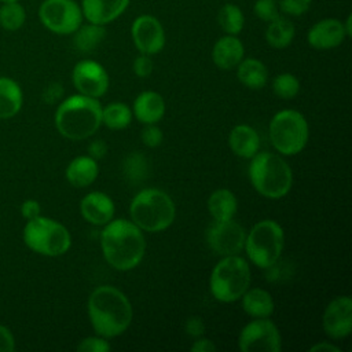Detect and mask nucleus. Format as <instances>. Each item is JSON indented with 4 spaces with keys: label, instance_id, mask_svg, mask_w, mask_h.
<instances>
[{
    "label": "nucleus",
    "instance_id": "obj_43",
    "mask_svg": "<svg viewBox=\"0 0 352 352\" xmlns=\"http://www.w3.org/2000/svg\"><path fill=\"white\" fill-rule=\"evenodd\" d=\"M107 153V144L102 139H96L89 143L88 146V155L94 160H102Z\"/></svg>",
    "mask_w": 352,
    "mask_h": 352
},
{
    "label": "nucleus",
    "instance_id": "obj_35",
    "mask_svg": "<svg viewBox=\"0 0 352 352\" xmlns=\"http://www.w3.org/2000/svg\"><path fill=\"white\" fill-rule=\"evenodd\" d=\"M110 349L111 345L109 344L107 338H103L98 334L82 338L77 345L78 352H107Z\"/></svg>",
    "mask_w": 352,
    "mask_h": 352
},
{
    "label": "nucleus",
    "instance_id": "obj_4",
    "mask_svg": "<svg viewBox=\"0 0 352 352\" xmlns=\"http://www.w3.org/2000/svg\"><path fill=\"white\" fill-rule=\"evenodd\" d=\"M249 179L260 195L268 199H279L290 191L293 172L279 154L258 151L250 158Z\"/></svg>",
    "mask_w": 352,
    "mask_h": 352
},
{
    "label": "nucleus",
    "instance_id": "obj_38",
    "mask_svg": "<svg viewBox=\"0 0 352 352\" xmlns=\"http://www.w3.org/2000/svg\"><path fill=\"white\" fill-rule=\"evenodd\" d=\"M133 73L140 77V78H146L153 73L154 69V63L151 59V55H146V54H140L135 58L133 65H132Z\"/></svg>",
    "mask_w": 352,
    "mask_h": 352
},
{
    "label": "nucleus",
    "instance_id": "obj_26",
    "mask_svg": "<svg viewBox=\"0 0 352 352\" xmlns=\"http://www.w3.org/2000/svg\"><path fill=\"white\" fill-rule=\"evenodd\" d=\"M22 89L10 77H0V118L14 117L22 107Z\"/></svg>",
    "mask_w": 352,
    "mask_h": 352
},
{
    "label": "nucleus",
    "instance_id": "obj_33",
    "mask_svg": "<svg viewBox=\"0 0 352 352\" xmlns=\"http://www.w3.org/2000/svg\"><path fill=\"white\" fill-rule=\"evenodd\" d=\"M272 91L280 99H293L300 92V81L292 73H280L272 81Z\"/></svg>",
    "mask_w": 352,
    "mask_h": 352
},
{
    "label": "nucleus",
    "instance_id": "obj_39",
    "mask_svg": "<svg viewBox=\"0 0 352 352\" xmlns=\"http://www.w3.org/2000/svg\"><path fill=\"white\" fill-rule=\"evenodd\" d=\"M184 330L190 337L198 338L205 334V323L199 316H191L186 320Z\"/></svg>",
    "mask_w": 352,
    "mask_h": 352
},
{
    "label": "nucleus",
    "instance_id": "obj_41",
    "mask_svg": "<svg viewBox=\"0 0 352 352\" xmlns=\"http://www.w3.org/2000/svg\"><path fill=\"white\" fill-rule=\"evenodd\" d=\"M40 210H41L40 204L34 199H26L21 205V213L26 220H32V219L40 216Z\"/></svg>",
    "mask_w": 352,
    "mask_h": 352
},
{
    "label": "nucleus",
    "instance_id": "obj_5",
    "mask_svg": "<svg viewBox=\"0 0 352 352\" xmlns=\"http://www.w3.org/2000/svg\"><path fill=\"white\" fill-rule=\"evenodd\" d=\"M131 221L146 232H160L172 226L176 217L173 199L160 188H143L129 205Z\"/></svg>",
    "mask_w": 352,
    "mask_h": 352
},
{
    "label": "nucleus",
    "instance_id": "obj_12",
    "mask_svg": "<svg viewBox=\"0 0 352 352\" xmlns=\"http://www.w3.org/2000/svg\"><path fill=\"white\" fill-rule=\"evenodd\" d=\"M206 243L209 249L217 256H232L242 252L246 239L245 228L235 221L213 220L206 230Z\"/></svg>",
    "mask_w": 352,
    "mask_h": 352
},
{
    "label": "nucleus",
    "instance_id": "obj_2",
    "mask_svg": "<svg viewBox=\"0 0 352 352\" xmlns=\"http://www.w3.org/2000/svg\"><path fill=\"white\" fill-rule=\"evenodd\" d=\"M104 260L118 271H129L140 264L146 252L143 231L131 220H110L100 234Z\"/></svg>",
    "mask_w": 352,
    "mask_h": 352
},
{
    "label": "nucleus",
    "instance_id": "obj_8",
    "mask_svg": "<svg viewBox=\"0 0 352 352\" xmlns=\"http://www.w3.org/2000/svg\"><path fill=\"white\" fill-rule=\"evenodd\" d=\"M268 133L274 148L279 154L296 155L301 153L308 143V121L300 111L285 109L271 118Z\"/></svg>",
    "mask_w": 352,
    "mask_h": 352
},
{
    "label": "nucleus",
    "instance_id": "obj_25",
    "mask_svg": "<svg viewBox=\"0 0 352 352\" xmlns=\"http://www.w3.org/2000/svg\"><path fill=\"white\" fill-rule=\"evenodd\" d=\"M238 209L235 194L228 188H217L208 198V210L213 220L234 219Z\"/></svg>",
    "mask_w": 352,
    "mask_h": 352
},
{
    "label": "nucleus",
    "instance_id": "obj_17",
    "mask_svg": "<svg viewBox=\"0 0 352 352\" xmlns=\"http://www.w3.org/2000/svg\"><path fill=\"white\" fill-rule=\"evenodd\" d=\"M131 0H81L82 16L92 23L107 25L120 18Z\"/></svg>",
    "mask_w": 352,
    "mask_h": 352
},
{
    "label": "nucleus",
    "instance_id": "obj_19",
    "mask_svg": "<svg viewBox=\"0 0 352 352\" xmlns=\"http://www.w3.org/2000/svg\"><path fill=\"white\" fill-rule=\"evenodd\" d=\"M243 58L245 47L243 43L238 38V36H221L212 48L213 63L221 70L235 69Z\"/></svg>",
    "mask_w": 352,
    "mask_h": 352
},
{
    "label": "nucleus",
    "instance_id": "obj_32",
    "mask_svg": "<svg viewBox=\"0 0 352 352\" xmlns=\"http://www.w3.org/2000/svg\"><path fill=\"white\" fill-rule=\"evenodd\" d=\"M122 173L131 183H140L147 177L148 164L142 153H131L122 161Z\"/></svg>",
    "mask_w": 352,
    "mask_h": 352
},
{
    "label": "nucleus",
    "instance_id": "obj_46",
    "mask_svg": "<svg viewBox=\"0 0 352 352\" xmlns=\"http://www.w3.org/2000/svg\"><path fill=\"white\" fill-rule=\"evenodd\" d=\"M344 28H345L346 36L351 37V36H352V15H348V16H346V21L344 22Z\"/></svg>",
    "mask_w": 352,
    "mask_h": 352
},
{
    "label": "nucleus",
    "instance_id": "obj_34",
    "mask_svg": "<svg viewBox=\"0 0 352 352\" xmlns=\"http://www.w3.org/2000/svg\"><path fill=\"white\" fill-rule=\"evenodd\" d=\"M253 11L260 21L268 23L280 15L279 0H256Z\"/></svg>",
    "mask_w": 352,
    "mask_h": 352
},
{
    "label": "nucleus",
    "instance_id": "obj_3",
    "mask_svg": "<svg viewBox=\"0 0 352 352\" xmlns=\"http://www.w3.org/2000/svg\"><path fill=\"white\" fill-rule=\"evenodd\" d=\"M102 125V104L98 99L81 94L60 102L55 111L58 132L70 140H84Z\"/></svg>",
    "mask_w": 352,
    "mask_h": 352
},
{
    "label": "nucleus",
    "instance_id": "obj_18",
    "mask_svg": "<svg viewBox=\"0 0 352 352\" xmlns=\"http://www.w3.org/2000/svg\"><path fill=\"white\" fill-rule=\"evenodd\" d=\"M80 212L85 221L94 226H106L114 217V202L107 194L92 191L81 199Z\"/></svg>",
    "mask_w": 352,
    "mask_h": 352
},
{
    "label": "nucleus",
    "instance_id": "obj_14",
    "mask_svg": "<svg viewBox=\"0 0 352 352\" xmlns=\"http://www.w3.org/2000/svg\"><path fill=\"white\" fill-rule=\"evenodd\" d=\"M131 36L140 54L155 55L165 47V30L158 18L150 14L136 16L131 25Z\"/></svg>",
    "mask_w": 352,
    "mask_h": 352
},
{
    "label": "nucleus",
    "instance_id": "obj_27",
    "mask_svg": "<svg viewBox=\"0 0 352 352\" xmlns=\"http://www.w3.org/2000/svg\"><path fill=\"white\" fill-rule=\"evenodd\" d=\"M296 28L294 23L286 16H276L265 29V40L270 47L275 50H283L289 47L294 38Z\"/></svg>",
    "mask_w": 352,
    "mask_h": 352
},
{
    "label": "nucleus",
    "instance_id": "obj_23",
    "mask_svg": "<svg viewBox=\"0 0 352 352\" xmlns=\"http://www.w3.org/2000/svg\"><path fill=\"white\" fill-rule=\"evenodd\" d=\"M239 300L243 311L252 318H270L275 311L272 296L261 287H249Z\"/></svg>",
    "mask_w": 352,
    "mask_h": 352
},
{
    "label": "nucleus",
    "instance_id": "obj_45",
    "mask_svg": "<svg viewBox=\"0 0 352 352\" xmlns=\"http://www.w3.org/2000/svg\"><path fill=\"white\" fill-rule=\"evenodd\" d=\"M311 352H340V346L334 345L333 342H329V341H320V342H316L314 344L311 348H309Z\"/></svg>",
    "mask_w": 352,
    "mask_h": 352
},
{
    "label": "nucleus",
    "instance_id": "obj_10",
    "mask_svg": "<svg viewBox=\"0 0 352 352\" xmlns=\"http://www.w3.org/2000/svg\"><path fill=\"white\" fill-rule=\"evenodd\" d=\"M37 15L47 30L59 36L73 34L84 19L81 6L76 0H43Z\"/></svg>",
    "mask_w": 352,
    "mask_h": 352
},
{
    "label": "nucleus",
    "instance_id": "obj_1",
    "mask_svg": "<svg viewBox=\"0 0 352 352\" xmlns=\"http://www.w3.org/2000/svg\"><path fill=\"white\" fill-rule=\"evenodd\" d=\"M88 316L98 336L114 338L131 326L133 309L131 301L120 289L102 285L94 289L88 298Z\"/></svg>",
    "mask_w": 352,
    "mask_h": 352
},
{
    "label": "nucleus",
    "instance_id": "obj_21",
    "mask_svg": "<svg viewBox=\"0 0 352 352\" xmlns=\"http://www.w3.org/2000/svg\"><path fill=\"white\" fill-rule=\"evenodd\" d=\"M228 146L235 155L250 160L258 153L260 136L250 125L239 124L231 129L228 135Z\"/></svg>",
    "mask_w": 352,
    "mask_h": 352
},
{
    "label": "nucleus",
    "instance_id": "obj_7",
    "mask_svg": "<svg viewBox=\"0 0 352 352\" xmlns=\"http://www.w3.org/2000/svg\"><path fill=\"white\" fill-rule=\"evenodd\" d=\"M285 248V232L275 220H261L246 234L245 252L258 268H268L279 261Z\"/></svg>",
    "mask_w": 352,
    "mask_h": 352
},
{
    "label": "nucleus",
    "instance_id": "obj_6",
    "mask_svg": "<svg viewBox=\"0 0 352 352\" xmlns=\"http://www.w3.org/2000/svg\"><path fill=\"white\" fill-rule=\"evenodd\" d=\"M252 274L248 261L239 254L224 256L214 265L209 289L212 296L220 302H234L250 287Z\"/></svg>",
    "mask_w": 352,
    "mask_h": 352
},
{
    "label": "nucleus",
    "instance_id": "obj_44",
    "mask_svg": "<svg viewBox=\"0 0 352 352\" xmlns=\"http://www.w3.org/2000/svg\"><path fill=\"white\" fill-rule=\"evenodd\" d=\"M63 94V89H62V85L60 84H51L47 89H45V94H44V98L47 102H55L58 100Z\"/></svg>",
    "mask_w": 352,
    "mask_h": 352
},
{
    "label": "nucleus",
    "instance_id": "obj_37",
    "mask_svg": "<svg viewBox=\"0 0 352 352\" xmlns=\"http://www.w3.org/2000/svg\"><path fill=\"white\" fill-rule=\"evenodd\" d=\"M140 139L142 142L147 146V147H158L162 143L164 139V133L161 131V128H158L155 124H147L140 133Z\"/></svg>",
    "mask_w": 352,
    "mask_h": 352
},
{
    "label": "nucleus",
    "instance_id": "obj_36",
    "mask_svg": "<svg viewBox=\"0 0 352 352\" xmlns=\"http://www.w3.org/2000/svg\"><path fill=\"white\" fill-rule=\"evenodd\" d=\"M312 0H279V11L289 16H301L309 7Z\"/></svg>",
    "mask_w": 352,
    "mask_h": 352
},
{
    "label": "nucleus",
    "instance_id": "obj_16",
    "mask_svg": "<svg viewBox=\"0 0 352 352\" xmlns=\"http://www.w3.org/2000/svg\"><path fill=\"white\" fill-rule=\"evenodd\" d=\"M346 37L344 22L337 18H323L315 22L307 33L308 44L319 51L337 48Z\"/></svg>",
    "mask_w": 352,
    "mask_h": 352
},
{
    "label": "nucleus",
    "instance_id": "obj_22",
    "mask_svg": "<svg viewBox=\"0 0 352 352\" xmlns=\"http://www.w3.org/2000/svg\"><path fill=\"white\" fill-rule=\"evenodd\" d=\"M99 173V165L96 160L89 155H80L70 161L66 168L67 182L77 188H84L91 186Z\"/></svg>",
    "mask_w": 352,
    "mask_h": 352
},
{
    "label": "nucleus",
    "instance_id": "obj_47",
    "mask_svg": "<svg viewBox=\"0 0 352 352\" xmlns=\"http://www.w3.org/2000/svg\"><path fill=\"white\" fill-rule=\"evenodd\" d=\"M7 1H22V0H0V3H7Z\"/></svg>",
    "mask_w": 352,
    "mask_h": 352
},
{
    "label": "nucleus",
    "instance_id": "obj_30",
    "mask_svg": "<svg viewBox=\"0 0 352 352\" xmlns=\"http://www.w3.org/2000/svg\"><path fill=\"white\" fill-rule=\"evenodd\" d=\"M217 23L226 34L238 36L245 26V15L236 4L226 3L219 10Z\"/></svg>",
    "mask_w": 352,
    "mask_h": 352
},
{
    "label": "nucleus",
    "instance_id": "obj_42",
    "mask_svg": "<svg viewBox=\"0 0 352 352\" xmlns=\"http://www.w3.org/2000/svg\"><path fill=\"white\" fill-rule=\"evenodd\" d=\"M217 349V346L214 345V342L206 337H198L194 338L190 351L191 352H214Z\"/></svg>",
    "mask_w": 352,
    "mask_h": 352
},
{
    "label": "nucleus",
    "instance_id": "obj_31",
    "mask_svg": "<svg viewBox=\"0 0 352 352\" xmlns=\"http://www.w3.org/2000/svg\"><path fill=\"white\" fill-rule=\"evenodd\" d=\"M131 120L132 110L125 103L114 102L106 107H102V124L110 129H124L131 124Z\"/></svg>",
    "mask_w": 352,
    "mask_h": 352
},
{
    "label": "nucleus",
    "instance_id": "obj_9",
    "mask_svg": "<svg viewBox=\"0 0 352 352\" xmlns=\"http://www.w3.org/2000/svg\"><path fill=\"white\" fill-rule=\"evenodd\" d=\"M23 241L29 249L48 257L65 254L72 245L67 228L59 221L44 216L28 220L23 228Z\"/></svg>",
    "mask_w": 352,
    "mask_h": 352
},
{
    "label": "nucleus",
    "instance_id": "obj_29",
    "mask_svg": "<svg viewBox=\"0 0 352 352\" xmlns=\"http://www.w3.org/2000/svg\"><path fill=\"white\" fill-rule=\"evenodd\" d=\"M26 8L21 1L0 3V28L6 32H16L26 22Z\"/></svg>",
    "mask_w": 352,
    "mask_h": 352
},
{
    "label": "nucleus",
    "instance_id": "obj_11",
    "mask_svg": "<svg viewBox=\"0 0 352 352\" xmlns=\"http://www.w3.org/2000/svg\"><path fill=\"white\" fill-rule=\"evenodd\" d=\"M241 352H280L282 337L278 326L268 318H253L238 336Z\"/></svg>",
    "mask_w": 352,
    "mask_h": 352
},
{
    "label": "nucleus",
    "instance_id": "obj_40",
    "mask_svg": "<svg viewBox=\"0 0 352 352\" xmlns=\"http://www.w3.org/2000/svg\"><path fill=\"white\" fill-rule=\"evenodd\" d=\"M15 348V341L12 333L8 327L0 324V352H12Z\"/></svg>",
    "mask_w": 352,
    "mask_h": 352
},
{
    "label": "nucleus",
    "instance_id": "obj_13",
    "mask_svg": "<svg viewBox=\"0 0 352 352\" xmlns=\"http://www.w3.org/2000/svg\"><path fill=\"white\" fill-rule=\"evenodd\" d=\"M72 81L78 94L95 99L103 96L110 84L106 69L99 62L92 59H82L74 65Z\"/></svg>",
    "mask_w": 352,
    "mask_h": 352
},
{
    "label": "nucleus",
    "instance_id": "obj_15",
    "mask_svg": "<svg viewBox=\"0 0 352 352\" xmlns=\"http://www.w3.org/2000/svg\"><path fill=\"white\" fill-rule=\"evenodd\" d=\"M322 326L333 340H341L352 331V298L349 296H338L333 298L324 308Z\"/></svg>",
    "mask_w": 352,
    "mask_h": 352
},
{
    "label": "nucleus",
    "instance_id": "obj_28",
    "mask_svg": "<svg viewBox=\"0 0 352 352\" xmlns=\"http://www.w3.org/2000/svg\"><path fill=\"white\" fill-rule=\"evenodd\" d=\"M106 37L104 25H98L88 22L85 25H80L78 29L73 33V44L74 48L81 52L94 51Z\"/></svg>",
    "mask_w": 352,
    "mask_h": 352
},
{
    "label": "nucleus",
    "instance_id": "obj_24",
    "mask_svg": "<svg viewBox=\"0 0 352 352\" xmlns=\"http://www.w3.org/2000/svg\"><path fill=\"white\" fill-rule=\"evenodd\" d=\"M238 81L249 89H261L268 80L267 66L256 58H243L236 66Z\"/></svg>",
    "mask_w": 352,
    "mask_h": 352
},
{
    "label": "nucleus",
    "instance_id": "obj_20",
    "mask_svg": "<svg viewBox=\"0 0 352 352\" xmlns=\"http://www.w3.org/2000/svg\"><path fill=\"white\" fill-rule=\"evenodd\" d=\"M132 113L144 125L157 124L165 114V100L155 91H143L136 96Z\"/></svg>",
    "mask_w": 352,
    "mask_h": 352
}]
</instances>
